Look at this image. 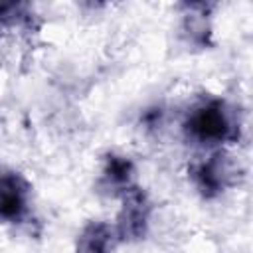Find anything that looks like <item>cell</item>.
Returning a JSON list of instances; mask_svg holds the SVG:
<instances>
[{"label":"cell","mask_w":253,"mask_h":253,"mask_svg":"<svg viewBox=\"0 0 253 253\" xmlns=\"http://www.w3.org/2000/svg\"><path fill=\"white\" fill-rule=\"evenodd\" d=\"M182 130L190 142L208 150H217L239 140L241 121L235 107L225 99L204 97L188 109Z\"/></svg>","instance_id":"cell-1"},{"label":"cell","mask_w":253,"mask_h":253,"mask_svg":"<svg viewBox=\"0 0 253 253\" xmlns=\"http://www.w3.org/2000/svg\"><path fill=\"white\" fill-rule=\"evenodd\" d=\"M237 162L223 148L210 150L208 156L196 160L188 170L190 182L208 200L217 198L233 188L237 184Z\"/></svg>","instance_id":"cell-2"},{"label":"cell","mask_w":253,"mask_h":253,"mask_svg":"<svg viewBox=\"0 0 253 253\" xmlns=\"http://www.w3.org/2000/svg\"><path fill=\"white\" fill-rule=\"evenodd\" d=\"M32 211V184L18 170L0 164V221L22 223Z\"/></svg>","instance_id":"cell-3"},{"label":"cell","mask_w":253,"mask_h":253,"mask_svg":"<svg viewBox=\"0 0 253 253\" xmlns=\"http://www.w3.org/2000/svg\"><path fill=\"white\" fill-rule=\"evenodd\" d=\"M119 198H121V210L113 225L119 233L121 243L142 239L146 235L150 211H152L148 196L138 186H132Z\"/></svg>","instance_id":"cell-4"},{"label":"cell","mask_w":253,"mask_h":253,"mask_svg":"<svg viewBox=\"0 0 253 253\" xmlns=\"http://www.w3.org/2000/svg\"><path fill=\"white\" fill-rule=\"evenodd\" d=\"M99 184L105 192H109L117 198L121 194H125L128 188L136 186L134 184V164H132V160L125 154L109 152L103 160Z\"/></svg>","instance_id":"cell-5"},{"label":"cell","mask_w":253,"mask_h":253,"mask_svg":"<svg viewBox=\"0 0 253 253\" xmlns=\"http://www.w3.org/2000/svg\"><path fill=\"white\" fill-rule=\"evenodd\" d=\"M121 243L119 233L113 223L103 219H93L83 225L77 235V253H113Z\"/></svg>","instance_id":"cell-6"},{"label":"cell","mask_w":253,"mask_h":253,"mask_svg":"<svg viewBox=\"0 0 253 253\" xmlns=\"http://www.w3.org/2000/svg\"><path fill=\"white\" fill-rule=\"evenodd\" d=\"M144 125L148 126V128H156L158 125H160V121H162V109L160 107H152V109H146V113H144Z\"/></svg>","instance_id":"cell-7"}]
</instances>
